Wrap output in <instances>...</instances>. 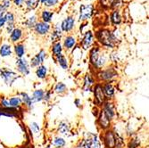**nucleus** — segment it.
<instances>
[{
  "mask_svg": "<svg viewBox=\"0 0 149 148\" xmlns=\"http://www.w3.org/2000/svg\"><path fill=\"white\" fill-rule=\"evenodd\" d=\"M95 78H96L97 82L99 83H106V82H113L114 83L117 78L119 77V72L117 67L113 64H109L104 68L95 72Z\"/></svg>",
  "mask_w": 149,
  "mask_h": 148,
  "instance_id": "1",
  "label": "nucleus"
},
{
  "mask_svg": "<svg viewBox=\"0 0 149 148\" xmlns=\"http://www.w3.org/2000/svg\"><path fill=\"white\" fill-rule=\"evenodd\" d=\"M96 38L102 47L108 49H113L118 41L116 35L107 29L99 30L96 34Z\"/></svg>",
  "mask_w": 149,
  "mask_h": 148,
  "instance_id": "2",
  "label": "nucleus"
},
{
  "mask_svg": "<svg viewBox=\"0 0 149 148\" xmlns=\"http://www.w3.org/2000/svg\"><path fill=\"white\" fill-rule=\"evenodd\" d=\"M0 78L3 79L6 85L12 87L16 80L20 78L19 74L9 68H0Z\"/></svg>",
  "mask_w": 149,
  "mask_h": 148,
  "instance_id": "3",
  "label": "nucleus"
},
{
  "mask_svg": "<svg viewBox=\"0 0 149 148\" xmlns=\"http://www.w3.org/2000/svg\"><path fill=\"white\" fill-rule=\"evenodd\" d=\"M92 94H93V104L95 106L101 108L103 104L106 101V98L104 97V94L102 88V83L97 82L94 85L93 89H92Z\"/></svg>",
  "mask_w": 149,
  "mask_h": 148,
  "instance_id": "4",
  "label": "nucleus"
},
{
  "mask_svg": "<svg viewBox=\"0 0 149 148\" xmlns=\"http://www.w3.org/2000/svg\"><path fill=\"white\" fill-rule=\"evenodd\" d=\"M101 142L104 145V148H115L116 146V134L115 132L110 129L105 131H102L101 135Z\"/></svg>",
  "mask_w": 149,
  "mask_h": 148,
  "instance_id": "5",
  "label": "nucleus"
},
{
  "mask_svg": "<svg viewBox=\"0 0 149 148\" xmlns=\"http://www.w3.org/2000/svg\"><path fill=\"white\" fill-rule=\"evenodd\" d=\"M15 67L16 71L22 76H28L31 73V65L30 62L25 57L17 58L15 61Z\"/></svg>",
  "mask_w": 149,
  "mask_h": 148,
  "instance_id": "6",
  "label": "nucleus"
},
{
  "mask_svg": "<svg viewBox=\"0 0 149 148\" xmlns=\"http://www.w3.org/2000/svg\"><path fill=\"white\" fill-rule=\"evenodd\" d=\"M100 109L104 113L106 117L109 119L111 122H113V120L115 119L116 110H115V105H114V103L113 102V100H106L103 104Z\"/></svg>",
  "mask_w": 149,
  "mask_h": 148,
  "instance_id": "7",
  "label": "nucleus"
},
{
  "mask_svg": "<svg viewBox=\"0 0 149 148\" xmlns=\"http://www.w3.org/2000/svg\"><path fill=\"white\" fill-rule=\"evenodd\" d=\"M97 124L101 131H105L112 128V122L106 117V115L101 109L98 116L97 117Z\"/></svg>",
  "mask_w": 149,
  "mask_h": 148,
  "instance_id": "8",
  "label": "nucleus"
},
{
  "mask_svg": "<svg viewBox=\"0 0 149 148\" xmlns=\"http://www.w3.org/2000/svg\"><path fill=\"white\" fill-rule=\"evenodd\" d=\"M46 59H47V52L44 49H41L31 59V61H30L31 68L36 69L39 65L43 64Z\"/></svg>",
  "mask_w": 149,
  "mask_h": 148,
  "instance_id": "9",
  "label": "nucleus"
},
{
  "mask_svg": "<svg viewBox=\"0 0 149 148\" xmlns=\"http://www.w3.org/2000/svg\"><path fill=\"white\" fill-rule=\"evenodd\" d=\"M97 83L96 78L92 73H87L83 78V86L82 89L85 93H92L94 85Z\"/></svg>",
  "mask_w": 149,
  "mask_h": 148,
  "instance_id": "10",
  "label": "nucleus"
},
{
  "mask_svg": "<svg viewBox=\"0 0 149 148\" xmlns=\"http://www.w3.org/2000/svg\"><path fill=\"white\" fill-rule=\"evenodd\" d=\"M102 88L106 100H113L117 92L115 85L113 82H106V83H102Z\"/></svg>",
  "mask_w": 149,
  "mask_h": 148,
  "instance_id": "11",
  "label": "nucleus"
},
{
  "mask_svg": "<svg viewBox=\"0 0 149 148\" xmlns=\"http://www.w3.org/2000/svg\"><path fill=\"white\" fill-rule=\"evenodd\" d=\"M94 44V35L91 31H88L84 33L83 38L80 41V46L83 50H88Z\"/></svg>",
  "mask_w": 149,
  "mask_h": 148,
  "instance_id": "12",
  "label": "nucleus"
},
{
  "mask_svg": "<svg viewBox=\"0 0 149 148\" xmlns=\"http://www.w3.org/2000/svg\"><path fill=\"white\" fill-rule=\"evenodd\" d=\"M93 13V6L92 5H82L79 8V21H87L89 19Z\"/></svg>",
  "mask_w": 149,
  "mask_h": 148,
  "instance_id": "13",
  "label": "nucleus"
},
{
  "mask_svg": "<svg viewBox=\"0 0 149 148\" xmlns=\"http://www.w3.org/2000/svg\"><path fill=\"white\" fill-rule=\"evenodd\" d=\"M51 27L48 23L39 22H37L36 25L34 26V31L38 36H46L47 34L49 33Z\"/></svg>",
  "mask_w": 149,
  "mask_h": 148,
  "instance_id": "14",
  "label": "nucleus"
},
{
  "mask_svg": "<svg viewBox=\"0 0 149 148\" xmlns=\"http://www.w3.org/2000/svg\"><path fill=\"white\" fill-rule=\"evenodd\" d=\"M57 132L61 137H68L71 133V125L66 120H62L57 126Z\"/></svg>",
  "mask_w": 149,
  "mask_h": 148,
  "instance_id": "15",
  "label": "nucleus"
},
{
  "mask_svg": "<svg viewBox=\"0 0 149 148\" xmlns=\"http://www.w3.org/2000/svg\"><path fill=\"white\" fill-rule=\"evenodd\" d=\"M20 97L22 101V104L26 107L28 110H32L34 108V102L31 98V97L26 92H20Z\"/></svg>",
  "mask_w": 149,
  "mask_h": 148,
  "instance_id": "16",
  "label": "nucleus"
},
{
  "mask_svg": "<svg viewBox=\"0 0 149 148\" xmlns=\"http://www.w3.org/2000/svg\"><path fill=\"white\" fill-rule=\"evenodd\" d=\"M74 24H75V21L73 19V17H72V16L67 17L60 24L62 31L63 32H70V31H72L73 30V28H74Z\"/></svg>",
  "mask_w": 149,
  "mask_h": 148,
  "instance_id": "17",
  "label": "nucleus"
},
{
  "mask_svg": "<svg viewBox=\"0 0 149 148\" xmlns=\"http://www.w3.org/2000/svg\"><path fill=\"white\" fill-rule=\"evenodd\" d=\"M77 44V39L74 36L72 35H69L66 36L63 38V48H65L67 51H70L72 49H73L75 47Z\"/></svg>",
  "mask_w": 149,
  "mask_h": 148,
  "instance_id": "18",
  "label": "nucleus"
},
{
  "mask_svg": "<svg viewBox=\"0 0 149 148\" xmlns=\"http://www.w3.org/2000/svg\"><path fill=\"white\" fill-rule=\"evenodd\" d=\"M35 74H36V77L40 80L46 79L47 78V75H48L47 66H46L44 64L39 65L38 67H37L36 70H35Z\"/></svg>",
  "mask_w": 149,
  "mask_h": 148,
  "instance_id": "19",
  "label": "nucleus"
},
{
  "mask_svg": "<svg viewBox=\"0 0 149 148\" xmlns=\"http://www.w3.org/2000/svg\"><path fill=\"white\" fill-rule=\"evenodd\" d=\"M55 59H56L57 64L61 67V69H63V71L69 70V68H70V62H69L68 59H67V57L63 55V54L56 56Z\"/></svg>",
  "mask_w": 149,
  "mask_h": 148,
  "instance_id": "20",
  "label": "nucleus"
},
{
  "mask_svg": "<svg viewBox=\"0 0 149 148\" xmlns=\"http://www.w3.org/2000/svg\"><path fill=\"white\" fill-rule=\"evenodd\" d=\"M9 105L11 108L17 109V110H22V101L20 97V96H13L8 99Z\"/></svg>",
  "mask_w": 149,
  "mask_h": 148,
  "instance_id": "21",
  "label": "nucleus"
},
{
  "mask_svg": "<svg viewBox=\"0 0 149 148\" xmlns=\"http://www.w3.org/2000/svg\"><path fill=\"white\" fill-rule=\"evenodd\" d=\"M63 37V31L61 29V25L60 24H56L55 26V30L53 31V32L51 33L50 36V40L52 43H55V42H58L60 41V39Z\"/></svg>",
  "mask_w": 149,
  "mask_h": 148,
  "instance_id": "22",
  "label": "nucleus"
},
{
  "mask_svg": "<svg viewBox=\"0 0 149 148\" xmlns=\"http://www.w3.org/2000/svg\"><path fill=\"white\" fill-rule=\"evenodd\" d=\"M45 90L44 89H41V88H38V89H35L33 92H32V95L31 96L34 104L35 103H40L44 101V96H45Z\"/></svg>",
  "mask_w": 149,
  "mask_h": 148,
  "instance_id": "23",
  "label": "nucleus"
},
{
  "mask_svg": "<svg viewBox=\"0 0 149 148\" xmlns=\"http://www.w3.org/2000/svg\"><path fill=\"white\" fill-rule=\"evenodd\" d=\"M13 55V48L9 44H3L0 47V57L6 58L10 57Z\"/></svg>",
  "mask_w": 149,
  "mask_h": 148,
  "instance_id": "24",
  "label": "nucleus"
},
{
  "mask_svg": "<svg viewBox=\"0 0 149 148\" xmlns=\"http://www.w3.org/2000/svg\"><path fill=\"white\" fill-rule=\"evenodd\" d=\"M51 52H52V56L54 57H56L59 55H62L63 54V44L61 43V41H58V42H55L52 44V47H51Z\"/></svg>",
  "mask_w": 149,
  "mask_h": 148,
  "instance_id": "25",
  "label": "nucleus"
},
{
  "mask_svg": "<svg viewBox=\"0 0 149 148\" xmlns=\"http://www.w3.org/2000/svg\"><path fill=\"white\" fill-rule=\"evenodd\" d=\"M13 52H15V55L17 58H22L25 56V46L22 43H17L13 47Z\"/></svg>",
  "mask_w": 149,
  "mask_h": 148,
  "instance_id": "26",
  "label": "nucleus"
},
{
  "mask_svg": "<svg viewBox=\"0 0 149 148\" xmlns=\"http://www.w3.org/2000/svg\"><path fill=\"white\" fill-rule=\"evenodd\" d=\"M52 145L55 148H65L66 146V140L63 137L56 136L52 139Z\"/></svg>",
  "mask_w": 149,
  "mask_h": 148,
  "instance_id": "27",
  "label": "nucleus"
},
{
  "mask_svg": "<svg viewBox=\"0 0 149 148\" xmlns=\"http://www.w3.org/2000/svg\"><path fill=\"white\" fill-rule=\"evenodd\" d=\"M22 31L20 28H15L11 34H10V40L13 43H17L20 41V39L22 38Z\"/></svg>",
  "mask_w": 149,
  "mask_h": 148,
  "instance_id": "28",
  "label": "nucleus"
},
{
  "mask_svg": "<svg viewBox=\"0 0 149 148\" xmlns=\"http://www.w3.org/2000/svg\"><path fill=\"white\" fill-rule=\"evenodd\" d=\"M67 91H68V88H67V86L62 81L57 82L56 84V86L54 87V93H56V94L60 95V96L64 95V94L67 93Z\"/></svg>",
  "mask_w": 149,
  "mask_h": 148,
  "instance_id": "29",
  "label": "nucleus"
},
{
  "mask_svg": "<svg viewBox=\"0 0 149 148\" xmlns=\"http://www.w3.org/2000/svg\"><path fill=\"white\" fill-rule=\"evenodd\" d=\"M91 139V148H102V142L98 135L94 133H88Z\"/></svg>",
  "mask_w": 149,
  "mask_h": 148,
  "instance_id": "30",
  "label": "nucleus"
},
{
  "mask_svg": "<svg viewBox=\"0 0 149 148\" xmlns=\"http://www.w3.org/2000/svg\"><path fill=\"white\" fill-rule=\"evenodd\" d=\"M29 129H30V132H31V137L33 136H37L39 137L40 136V133H41V130H40V127L38 125V122H31L29 125Z\"/></svg>",
  "mask_w": 149,
  "mask_h": 148,
  "instance_id": "31",
  "label": "nucleus"
},
{
  "mask_svg": "<svg viewBox=\"0 0 149 148\" xmlns=\"http://www.w3.org/2000/svg\"><path fill=\"white\" fill-rule=\"evenodd\" d=\"M111 22L114 25H119L121 22V16L119 11H114L111 15Z\"/></svg>",
  "mask_w": 149,
  "mask_h": 148,
  "instance_id": "32",
  "label": "nucleus"
},
{
  "mask_svg": "<svg viewBox=\"0 0 149 148\" xmlns=\"http://www.w3.org/2000/svg\"><path fill=\"white\" fill-rule=\"evenodd\" d=\"M53 15L54 13L50 11H43L42 13H41V18L43 20V22H46V23H49L51 21H52V17H53Z\"/></svg>",
  "mask_w": 149,
  "mask_h": 148,
  "instance_id": "33",
  "label": "nucleus"
},
{
  "mask_svg": "<svg viewBox=\"0 0 149 148\" xmlns=\"http://www.w3.org/2000/svg\"><path fill=\"white\" fill-rule=\"evenodd\" d=\"M36 23H37V16L36 15L31 16L30 18L27 19V21L25 22L26 27H27V28H29V29L34 28V26L36 25Z\"/></svg>",
  "mask_w": 149,
  "mask_h": 148,
  "instance_id": "34",
  "label": "nucleus"
},
{
  "mask_svg": "<svg viewBox=\"0 0 149 148\" xmlns=\"http://www.w3.org/2000/svg\"><path fill=\"white\" fill-rule=\"evenodd\" d=\"M139 145L140 140L138 138H131L128 144V148H139Z\"/></svg>",
  "mask_w": 149,
  "mask_h": 148,
  "instance_id": "35",
  "label": "nucleus"
},
{
  "mask_svg": "<svg viewBox=\"0 0 149 148\" xmlns=\"http://www.w3.org/2000/svg\"><path fill=\"white\" fill-rule=\"evenodd\" d=\"M38 2H39V0H27V2H26L27 8L30 9V10L35 9L38 6Z\"/></svg>",
  "mask_w": 149,
  "mask_h": 148,
  "instance_id": "36",
  "label": "nucleus"
},
{
  "mask_svg": "<svg viewBox=\"0 0 149 148\" xmlns=\"http://www.w3.org/2000/svg\"><path fill=\"white\" fill-rule=\"evenodd\" d=\"M0 107L4 109H7V108H11L9 105V102L8 99L6 98L5 97H0Z\"/></svg>",
  "mask_w": 149,
  "mask_h": 148,
  "instance_id": "37",
  "label": "nucleus"
},
{
  "mask_svg": "<svg viewBox=\"0 0 149 148\" xmlns=\"http://www.w3.org/2000/svg\"><path fill=\"white\" fill-rule=\"evenodd\" d=\"M5 19H6V23L7 22V25L13 24V22H15V16H13V15L12 13H10V12L6 13Z\"/></svg>",
  "mask_w": 149,
  "mask_h": 148,
  "instance_id": "38",
  "label": "nucleus"
},
{
  "mask_svg": "<svg viewBox=\"0 0 149 148\" xmlns=\"http://www.w3.org/2000/svg\"><path fill=\"white\" fill-rule=\"evenodd\" d=\"M39 2H41L42 4H44L46 6H53L57 4L58 0H39Z\"/></svg>",
  "mask_w": 149,
  "mask_h": 148,
  "instance_id": "39",
  "label": "nucleus"
},
{
  "mask_svg": "<svg viewBox=\"0 0 149 148\" xmlns=\"http://www.w3.org/2000/svg\"><path fill=\"white\" fill-rule=\"evenodd\" d=\"M52 90H47L45 92V96H44V101L45 102H50L52 99Z\"/></svg>",
  "mask_w": 149,
  "mask_h": 148,
  "instance_id": "40",
  "label": "nucleus"
},
{
  "mask_svg": "<svg viewBox=\"0 0 149 148\" xmlns=\"http://www.w3.org/2000/svg\"><path fill=\"white\" fill-rule=\"evenodd\" d=\"M121 3H123V0H113L111 6L113 7V8H116V7L120 6H121Z\"/></svg>",
  "mask_w": 149,
  "mask_h": 148,
  "instance_id": "41",
  "label": "nucleus"
},
{
  "mask_svg": "<svg viewBox=\"0 0 149 148\" xmlns=\"http://www.w3.org/2000/svg\"><path fill=\"white\" fill-rule=\"evenodd\" d=\"M113 0H101V4L104 6H111Z\"/></svg>",
  "mask_w": 149,
  "mask_h": 148,
  "instance_id": "42",
  "label": "nucleus"
},
{
  "mask_svg": "<svg viewBox=\"0 0 149 148\" xmlns=\"http://www.w3.org/2000/svg\"><path fill=\"white\" fill-rule=\"evenodd\" d=\"M74 104L76 107H78V108H80V107H82V101H81L79 98H76L74 100Z\"/></svg>",
  "mask_w": 149,
  "mask_h": 148,
  "instance_id": "43",
  "label": "nucleus"
},
{
  "mask_svg": "<svg viewBox=\"0 0 149 148\" xmlns=\"http://www.w3.org/2000/svg\"><path fill=\"white\" fill-rule=\"evenodd\" d=\"M15 30V26H13V24H9L6 26V31L8 34H11V32Z\"/></svg>",
  "mask_w": 149,
  "mask_h": 148,
  "instance_id": "44",
  "label": "nucleus"
},
{
  "mask_svg": "<svg viewBox=\"0 0 149 148\" xmlns=\"http://www.w3.org/2000/svg\"><path fill=\"white\" fill-rule=\"evenodd\" d=\"M74 148H87V146H86L84 141H83V140H81L80 142L78 143V145H77Z\"/></svg>",
  "mask_w": 149,
  "mask_h": 148,
  "instance_id": "45",
  "label": "nucleus"
},
{
  "mask_svg": "<svg viewBox=\"0 0 149 148\" xmlns=\"http://www.w3.org/2000/svg\"><path fill=\"white\" fill-rule=\"evenodd\" d=\"M11 5V2L9 1V0H5V1H3V3L1 4V6L5 8V9H7Z\"/></svg>",
  "mask_w": 149,
  "mask_h": 148,
  "instance_id": "46",
  "label": "nucleus"
},
{
  "mask_svg": "<svg viewBox=\"0 0 149 148\" xmlns=\"http://www.w3.org/2000/svg\"><path fill=\"white\" fill-rule=\"evenodd\" d=\"M5 24H6L5 16H4V15H0V28H2V27H4Z\"/></svg>",
  "mask_w": 149,
  "mask_h": 148,
  "instance_id": "47",
  "label": "nucleus"
},
{
  "mask_svg": "<svg viewBox=\"0 0 149 148\" xmlns=\"http://www.w3.org/2000/svg\"><path fill=\"white\" fill-rule=\"evenodd\" d=\"M24 1H25V0H13V2H15V4L16 6H22V5L24 3Z\"/></svg>",
  "mask_w": 149,
  "mask_h": 148,
  "instance_id": "48",
  "label": "nucleus"
},
{
  "mask_svg": "<svg viewBox=\"0 0 149 148\" xmlns=\"http://www.w3.org/2000/svg\"><path fill=\"white\" fill-rule=\"evenodd\" d=\"M115 148H124V145H116Z\"/></svg>",
  "mask_w": 149,
  "mask_h": 148,
  "instance_id": "49",
  "label": "nucleus"
},
{
  "mask_svg": "<svg viewBox=\"0 0 149 148\" xmlns=\"http://www.w3.org/2000/svg\"><path fill=\"white\" fill-rule=\"evenodd\" d=\"M13 148H30V147H27V146H17V147H13Z\"/></svg>",
  "mask_w": 149,
  "mask_h": 148,
  "instance_id": "50",
  "label": "nucleus"
},
{
  "mask_svg": "<svg viewBox=\"0 0 149 148\" xmlns=\"http://www.w3.org/2000/svg\"><path fill=\"white\" fill-rule=\"evenodd\" d=\"M0 63H1V58H0Z\"/></svg>",
  "mask_w": 149,
  "mask_h": 148,
  "instance_id": "51",
  "label": "nucleus"
}]
</instances>
